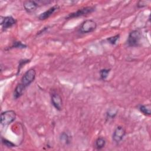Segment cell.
<instances>
[{"label": "cell", "instance_id": "5bb4252c", "mask_svg": "<svg viewBox=\"0 0 151 151\" xmlns=\"http://www.w3.org/2000/svg\"><path fill=\"white\" fill-rule=\"evenodd\" d=\"M60 140L61 142H62L64 145H68L71 143V137L67 133L63 132L62 133H61V134L60 136Z\"/></svg>", "mask_w": 151, "mask_h": 151}, {"label": "cell", "instance_id": "9a60e30c", "mask_svg": "<svg viewBox=\"0 0 151 151\" xmlns=\"http://www.w3.org/2000/svg\"><path fill=\"white\" fill-rule=\"evenodd\" d=\"M111 71L110 68H103L100 70V76L102 80H105L107 78L110 72Z\"/></svg>", "mask_w": 151, "mask_h": 151}, {"label": "cell", "instance_id": "52a82bcc", "mask_svg": "<svg viewBox=\"0 0 151 151\" xmlns=\"http://www.w3.org/2000/svg\"><path fill=\"white\" fill-rule=\"evenodd\" d=\"M126 135V130L122 126H117L114 130L112 139L116 143H119Z\"/></svg>", "mask_w": 151, "mask_h": 151}, {"label": "cell", "instance_id": "d6986e66", "mask_svg": "<svg viewBox=\"0 0 151 151\" xmlns=\"http://www.w3.org/2000/svg\"><path fill=\"white\" fill-rule=\"evenodd\" d=\"M27 47V45L22 43L21 41H15L13 42V44L11 47V48H20V49H24L26 48Z\"/></svg>", "mask_w": 151, "mask_h": 151}, {"label": "cell", "instance_id": "6da1fadb", "mask_svg": "<svg viewBox=\"0 0 151 151\" xmlns=\"http://www.w3.org/2000/svg\"><path fill=\"white\" fill-rule=\"evenodd\" d=\"M96 10V7L94 6H88L83 7L82 8L78 9L75 12L70 13L67 17H65V19H70L73 18H76L80 17L87 15L91 14Z\"/></svg>", "mask_w": 151, "mask_h": 151}, {"label": "cell", "instance_id": "8fae6325", "mask_svg": "<svg viewBox=\"0 0 151 151\" xmlns=\"http://www.w3.org/2000/svg\"><path fill=\"white\" fill-rule=\"evenodd\" d=\"M25 88H26L21 83H19L14 90V94H13L14 99L16 100L19 98L23 94Z\"/></svg>", "mask_w": 151, "mask_h": 151}, {"label": "cell", "instance_id": "277c9868", "mask_svg": "<svg viewBox=\"0 0 151 151\" xmlns=\"http://www.w3.org/2000/svg\"><path fill=\"white\" fill-rule=\"evenodd\" d=\"M36 76V71L34 68H30L22 76L21 79V83L27 88L35 80Z\"/></svg>", "mask_w": 151, "mask_h": 151}, {"label": "cell", "instance_id": "3957f363", "mask_svg": "<svg viewBox=\"0 0 151 151\" xmlns=\"http://www.w3.org/2000/svg\"><path fill=\"white\" fill-rule=\"evenodd\" d=\"M16 117L17 114L14 110H9L2 112L1 114V125L4 127L9 125L16 119Z\"/></svg>", "mask_w": 151, "mask_h": 151}, {"label": "cell", "instance_id": "30bf717a", "mask_svg": "<svg viewBox=\"0 0 151 151\" xmlns=\"http://www.w3.org/2000/svg\"><path fill=\"white\" fill-rule=\"evenodd\" d=\"M60 6L58 5H53L52 6L50 7L48 10L44 11V12L41 13V14H40V15L38 16V19L41 20V21H43V20H45L47 19H48L50 17H51L55 12H56L58 9H59Z\"/></svg>", "mask_w": 151, "mask_h": 151}, {"label": "cell", "instance_id": "ffe728a7", "mask_svg": "<svg viewBox=\"0 0 151 151\" xmlns=\"http://www.w3.org/2000/svg\"><path fill=\"white\" fill-rule=\"evenodd\" d=\"M117 110H114L113 109H110L106 113V116L108 119H114L117 115Z\"/></svg>", "mask_w": 151, "mask_h": 151}, {"label": "cell", "instance_id": "9c48e42d", "mask_svg": "<svg viewBox=\"0 0 151 151\" xmlns=\"http://www.w3.org/2000/svg\"><path fill=\"white\" fill-rule=\"evenodd\" d=\"M40 6L38 1H25L23 3V6L24 9L28 13H31L34 12L37 8Z\"/></svg>", "mask_w": 151, "mask_h": 151}, {"label": "cell", "instance_id": "ba28073f", "mask_svg": "<svg viewBox=\"0 0 151 151\" xmlns=\"http://www.w3.org/2000/svg\"><path fill=\"white\" fill-rule=\"evenodd\" d=\"M51 102L53 107L58 111H61L63 108V100L61 96L56 93L53 92L51 94Z\"/></svg>", "mask_w": 151, "mask_h": 151}, {"label": "cell", "instance_id": "2e32d148", "mask_svg": "<svg viewBox=\"0 0 151 151\" xmlns=\"http://www.w3.org/2000/svg\"><path fill=\"white\" fill-rule=\"evenodd\" d=\"M1 142L3 145H4L5 146H6L8 148H12V147H16L15 144H14L12 142L9 141V140H8L3 137H1Z\"/></svg>", "mask_w": 151, "mask_h": 151}, {"label": "cell", "instance_id": "7c38bea8", "mask_svg": "<svg viewBox=\"0 0 151 151\" xmlns=\"http://www.w3.org/2000/svg\"><path fill=\"white\" fill-rule=\"evenodd\" d=\"M139 110L145 116H150L151 115V105L150 104L140 105Z\"/></svg>", "mask_w": 151, "mask_h": 151}, {"label": "cell", "instance_id": "5b68a950", "mask_svg": "<svg viewBox=\"0 0 151 151\" xmlns=\"http://www.w3.org/2000/svg\"><path fill=\"white\" fill-rule=\"evenodd\" d=\"M97 28V23L93 19H87L82 22L79 28L81 34L91 33Z\"/></svg>", "mask_w": 151, "mask_h": 151}, {"label": "cell", "instance_id": "4fadbf2b", "mask_svg": "<svg viewBox=\"0 0 151 151\" xmlns=\"http://www.w3.org/2000/svg\"><path fill=\"white\" fill-rule=\"evenodd\" d=\"M106 144V140L105 138L103 137H99L95 141V147L98 150H100L105 146Z\"/></svg>", "mask_w": 151, "mask_h": 151}, {"label": "cell", "instance_id": "ac0fdd59", "mask_svg": "<svg viewBox=\"0 0 151 151\" xmlns=\"http://www.w3.org/2000/svg\"><path fill=\"white\" fill-rule=\"evenodd\" d=\"M30 62V60L29 59H22L21 60L19 61V64H18V69H17V75H18V74H19L20 71L21 70V68L23 67V66L25 64H27V63H29Z\"/></svg>", "mask_w": 151, "mask_h": 151}, {"label": "cell", "instance_id": "44dd1931", "mask_svg": "<svg viewBox=\"0 0 151 151\" xmlns=\"http://www.w3.org/2000/svg\"><path fill=\"white\" fill-rule=\"evenodd\" d=\"M150 1H139L137 3V8H143V7H145L147 5L148 3H149Z\"/></svg>", "mask_w": 151, "mask_h": 151}, {"label": "cell", "instance_id": "8992f818", "mask_svg": "<svg viewBox=\"0 0 151 151\" xmlns=\"http://www.w3.org/2000/svg\"><path fill=\"white\" fill-rule=\"evenodd\" d=\"M17 20L12 16H1L0 17V24L2 27L3 31L10 28L15 25Z\"/></svg>", "mask_w": 151, "mask_h": 151}, {"label": "cell", "instance_id": "e0dca14e", "mask_svg": "<svg viewBox=\"0 0 151 151\" xmlns=\"http://www.w3.org/2000/svg\"><path fill=\"white\" fill-rule=\"evenodd\" d=\"M119 38H120V34H117L116 35L107 38V41L109 42V44L111 45H115L116 44L117 42L119 41Z\"/></svg>", "mask_w": 151, "mask_h": 151}, {"label": "cell", "instance_id": "7a4b0ae2", "mask_svg": "<svg viewBox=\"0 0 151 151\" xmlns=\"http://www.w3.org/2000/svg\"><path fill=\"white\" fill-rule=\"evenodd\" d=\"M142 39V33L139 29L132 31L127 37V44L129 47H137L140 45Z\"/></svg>", "mask_w": 151, "mask_h": 151}]
</instances>
